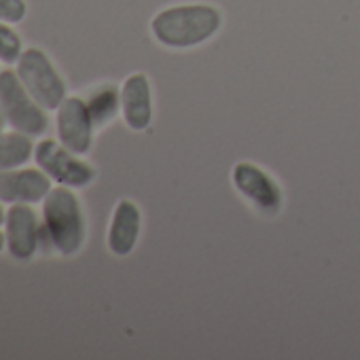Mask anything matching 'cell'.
<instances>
[{"instance_id": "7a4b0ae2", "label": "cell", "mask_w": 360, "mask_h": 360, "mask_svg": "<svg viewBox=\"0 0 360 360\" xmlns=\"http://www.w3.org/2000/svg\"><path fill=\"white\" fill-rule=\"evenodd\" d=\"M43 231L51 246L62 255H75L85 240V221L81 204L70 187H56L43 204Z\"/></svg>"}, {"instance_id": "4fadbf2b", "label": "cell", "mask_w": 360, "mask_h": 360, "mask_svg": "<svg viewBox=\"0 0 360 360\" xmlns=\"http://www.w3.org/2000/svg\"><path fill=\"white\" fill-rule=\"evenodd\" d=\"M119 104H121V96L117 94L115 87L106 85V87H100L98 91H94L91 98L87 100V106H89V112H91L96 127L112 121L117 110H119Z\"/></svg>"}, {"instance_id": "7c38bea8", "label": "cell", "mask_w": 360, "mask_h": 360, "mask_svg": "<svg viewBox=\"0 0 360 360\" xmlns=\"http://www.w3.org/2000/svg\"><path fill=\"white\" fill-rule=\"evenodd\" d=\"M34 155V144L28 134L0 131V172L20 167Z\"/></svg>"}, {"instance_id": "e0dca14e", "label": "cell", "mask_w": 360, "mask_h": 360, "mask_svg": "<svg viewBox=\"0 0 360 360\" xmlns=\"http://www.w3.org/2000/svg\"><path fill=\"white\" fill-rule=\"evenodd\" d=\"M5 221H7V212L3 210V206H0V225H5Z\"/></svg>"}, {"instance_id": "5b68a950", "label": "cell", "mask_w": 360, "mask_h": 360, "mask_svg": "<svg viewBox=\"0 0 360 360\" xmlns=\"http://www.w3.org/2000/svg\"><path fill=\"white\" fill-rule=\"evenodd\" d=\"M34 159L51 180L64 187H87L96 178V169L89 163L56 140H41L34 146Z\"/></svg>"}, {"instance_id": "ac0fdd59", "label": "cell", "mask_w": 360, "mask_h": 360, "mask_svg": "<svg viewBox=\"0 0 360 360\" xmlns=\"http://www.w3.org/2000/svg\"><path fill=\"white\" fill-rule=\"evenodd\" d=\"M3 125H5V115H3V110H0V129H3Z\"/></svg>"}, {"instance_id": "277c9868", "label": "cell", "mask_w": 360, "mask_h": 360, "mask_svg": "<svg viewBox=\"0 0 360 360\" xmlns=\"http://www.w3.org/2000/svg\"><path fill=\"white\" fill-rule=\"evenodd\" d=\"M18 77L45 110H58L66 100V85L41 49H28L18 60Z\"/></svg>"}, {"instance_id": "5bb4252c", "label": "cell", "mask_w": 360, "mask_h": 360, "mask_svg": "<svg viewBox=\"0 0 360 360\" xmlns=\"http://www.w3.org/2000/svg\"><path fill=\"white\" fill-rule=\"evenodd\" d=\"M22 41L20 37L7 26L0 22V62H7V64H13L20 60L22 56Z\"/></svg>"}, {"instance_id": "9a60e30c", "label": "cell", "mask_w": 360, "mask_h": 360, "mask_svg": "<svg viewBox=\"0 0 360 360\" xmlns=\"http://www.w3.org/2000/svg\"><path fill=\"white\" fill-rule=\"evenodd\" d=\"M26 11L24 0H0V22L20 24L26 18Z\"/></svg>"}, {"instance_id": "8992f818", "label": "cell", "mask_w": 360, "mask_h": 360, "mask_svg": "<svg viewBox=\"0 0 360 360\" xmlns=\"http://www.w3.org/2000/svg\"><path fill=\"white\" fill-rule=\"evenodd\" d=\"M94 119L85 100L72 96L58 108V136L60 142L77 155H85L94 140Z\"/></svg>"}, {"instance_id": "52a82bcc", "label": "cell", "mask_w": 360, "mask_h": 360, "mask_svg": "<svg viewBox=\"0 0 360 360\" xmlns=\"http://www.w3.org/2000/svg\"><path fill=\"white\" fill-rule=\"evenodd\" d=\"M236 189L263 214H278L282 208V191L276 180L252 163H238L233 167Z\"/></svg>"}, {"instance_id": "2e32d148", "label": "cell", "mask_w": 360, "mask_h": 360, "mask_svg": "<svg viewBox=\"0 0 360 360\" xmlns=\"http://www.w3.org/2000/svg\"><path fill=\"white\" fill-rule=\"evenodd\" d=\"M5 244H7V236L0 231V252H3V248H5Z\"/></svg>"}, {"instance_id": "8fae6325", "label": "cell", "mask_w": 360, "mask_h": 360, "mask_svg": "<svg viewBox=\"0 0 360 360\" xmlns=\"http://www.w3.org/2000/svg\"><path fill=\"white\" fill-rule=\"evenodd\" d=\"M138 233H140V210L136 204H131L129 200H123L117 204L112 221H110V229H108V248L119 255L125 257L134 250L136 242H138Z\"/></svg>"}, {"instance_id": "9c48e42d", "label": "cell", "mask_w": 360, "mask_h": 360, "mask_svg": "<svg viewBox=\"0 0 360 360\" xmlns=\"http://www.w3.org/2000/svg\"><path fill=\"white\" fill-rule=\"evenodd\" d=\"M7 248L9 252L20 259L28 261L41 242V227H39V217L28 204H11L7 212Z\"/></svg>"}, {"instance_id": "ba28073f", "label": "cell", "mask_w": 360, "mask_h": 360, "mask_svg": "<svg viewBox=\"0 0 360 360\" xmlns=\"http://www.w3.org/2000/svg\"><path fill=\"white\" fill-rule=\"evenodd\" d=\"M51 191V180L43 169L13 167L0 172V202L5 204H37Z\"/></svg>"}, {"instance_id": "6da1fadb", "label": "cell", "mask_w": 360, "mask_h": 360, "mask_svg": "<svg viewBox=\"0 0 360 360\" xmlns=\"http://www.w3.org/2000/svg\"><path fill=\"white\" fill-rule=\"evenodd\" d=\"M221 13L208 5H183L161 11L153 20L155 39L174 49L195 47L212 39L221 28Z\"/></svg>"}, {"instance_id": "3957f363", "label": "cell", "mask_w": 360, "mask_h": 360, "mask_svg": "<svg viewBox=\"0 0 360 360\" xmlns=\"http://www.w3.org/2000/svg\"><path fill=\"white\" fill-rule=\"evenodd\" d=\"M0 110L18 131L28 136H41L49 123L45 108L32 98L13 70L0 72Z\"/></svg>"}, {"instance_id": "30bf717a", "label": "cell", "mask_w": 360, "mask_h": 360, "mask_svg": "<svg viewBox=\"0 0 360 360\" xmlns=\"http://www.w3.org/2000/svg\"><path fill=\"white\" fill-rule=\"evenodd\" d=\"M123 119L131 129H146L153 117L150 85L144 75H131L121 89Z\"/></svg>"}, {"instance_id": "d6986e66", "label": "cell", "mask_w": 360, "mask_h": 360, "mask_svg": "<svg viewBox=\"0 0 360 360\" xmlns=\"http://www.w3.org/2000/svg\"><path fill=\"white\" fill-rule=\"evenodd\" d=\"M0 72H3V70H0Z\"/></svg>"}]
</instances>
